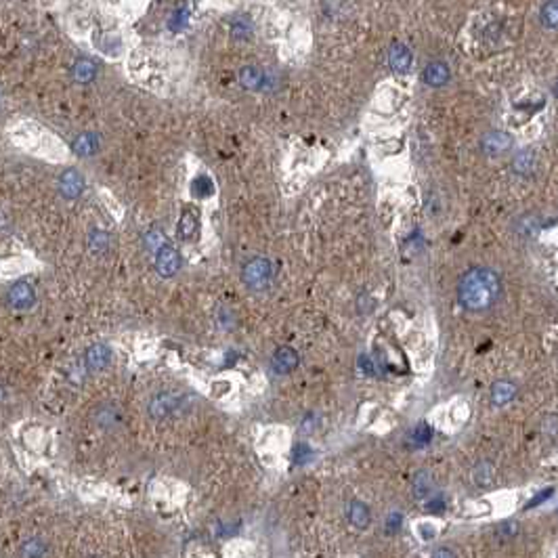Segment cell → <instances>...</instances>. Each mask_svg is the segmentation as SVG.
Masks as SVG:
<instances>
[{
	"mask_svg": "<svg viewBox=\"0 0 558 558\" xmlns=\"http://www.w3.org/2000/svg\"><path fill=\"white\" fill-rule=\"evenodd\" d=\"M412 63H414V55H412L410 47L397 43V45H392L388 49V65H390L392 71L405 74V71H410Z\"/></svg>",
	"mask_w": 558,
	"mask_h": 558,
	"instance_id": "cell-12",
	"label": "cell"
},
{
	"mask_svg": "<svg viewBox=\"0 0 558 558\" xmlns=\"http://www.w3.org/2000/svg\"><path fill=\"white\" fill-rule=\"evenodd\" d=\"M181 397L175 392H159L155 394L149 401V416L153 420H164L170 414H175V410H179Z\"/></svg>",
	"mask_w": 558,
	"mask_h": 558,
	"instance_id": "cell-5",
	"label": "cell"
},
{
	"mask_svg": "<svg viewBox=\"0 0 558 558\" xmlns=\"http://www.w3.org/2000/svg\"><path fill=\"white\" fill-rule=\"evenodd\" d=\"M155 269L162 277H175L181 267H183V258H181V252L172 246H162L157 252H155Z\"/></svg>",
	"mask_w": 558,
	"mask_h": 558,
	"instance_id": "cell-4",
	"label": "cell"
},
{
	"mask_svg": "<svg viewBox=\"0 0 558 558\" xmlns=\"http://www.w3.org/2000/svg\"><path fill=\"white\" fill-rule=\"evenodd\" d=\"M82 191H85V177L80 175V170L67 168L59 177V193L65 199H76V197L82 195Z\"/></svg>",
	"mask_w": 558,
	"mask_h": 558,
	"instance_id": "cell-7",
	"label": "cell"
},
{
	"mask_svg": "<svg viewBox=\"0 0 558 558\" xmlns=\"http://www.w3.org/2000/svg\"><path fill=\"white\" fill-rule=\"evenodd\" d=\"M500 294H502V279L493 269H487V267H474L466 271L458 286L460 304L472 313H483L491 309L498 302Z\"/></svg>",
	"mask_w": 558,
	"mask_h": 558,
	"instance_id": "cell-1",
	"label": "cell"
},
{
	"mask_svg": "<svg viewBox=\"0 0 558 558\" xmlns=\"http://www.w3.org/2000/svg\"><path fill=\"white\" fill-rule=\"evenodd\" d=\"M71 76L78 85H89L97 78V65L91 59H78L71 67Z\"/></svg>",
	"mask_w": 558,
	"mask_h": 558,
	"instance_id": "cell-16",
	"label": "cell"
},
{
	"mask_svg": "<svg viewBox=\"0 0 558 558\" xmlns=\"http://www.w3.org/2000/svg\"><path fill=\"white\" fill-rule=\"evenodd\" d=\"M518 231H521V235L523 237H535L537 235V231H539V225H537V219L535 216H525L523 219V223L516 227Z\"/></svg>",
	"mask_w": 558,
	"mask_h": 558,
	"instance_id": "cell-29",
	"label": "cell"
},
{
	"mask_svg": "<svg viewBox=\"0 0 558 558\" xmlns=\"http://www.w3.org/2000/svg\"><path fill=\"white\" fill-rule=\"evenodd\" d=\"M401 514L399 512H392L390 516H388V521H386V533H397L399 531V527H401Z\"/></svg>",
	"mask_w": 558,
	"mask_h": 558,
	"instance_id": "cell-32",
	"label": "cell"
},
{
	"mask_svg": "<svg viewBox=\"0 0 558 558\" xmlns=\"http://www.w3.org/2000/svg\"><path fill=\"white\" fill-rule=\"evenodd\" d=\"M298 353L292 348V346H279L277 350H275V355H273V361H271V366H273V370H275V374H279V376H286V374H290V372H294L296 368H298Z\"/></svg>",
	"mask_w": 558,
	"mask_h": 558,
	"instance_id": "cell-9",
	"label": "cell"
},
{
	"mask_svg": "<svg viewBox=\"0 0 558 558\" xmlns=\"http://www.w3.org/2000/svg\"><path fill=\"white\" fill-rule=\"evenodd\" d=\"M93 422L101 430H111V428L120 426V422H122V412H120V408L113 405V403H103V405L95 408Z\"/></svg>",
	"mask_w": 558,
	"mask_h": 558,
	"instance_id": "cell-10",
	"label": "cell"
},
{
	"mask_svg": "<svg viewBox=\"0 0 558 558\" xmlns=\"http://www.w3.org/2000/svg\"><path fill=\"white\" fill-rule=\"evenodd\" d=\"M109 361H111V350L103 342L93 344L85 355V364H87L89 372H101L109 366Z\"/></svg>",
	"mask_w": 558,
	"mask_h": 558,
	"instance_id": "cell-11",
	"label": "cell"
},
{
	"mask_svg": "<svg viewBox=\"0 0 558 558\" xmlns=\"http://www.w3.org/2000/svg\"><path fill=\"white\" fill-rule=\"evenodd\" d=\"M19 554L21 556H45L47 554V548H45V544L40 542V539H30V542H25L21 546Z\"/></svg>",
	"mask_w": 558,
	"mask_h": 558,
	"instance_id": "cell-27",
	"label": "cell"
},
{
	"mask_svg": "<svg viewBox=\"0 0 558 558\" xmlns=\"http://www.w3.org/2000/svg\"><path fill=\"white\" fill-rule=\"evenodd\" d=\"M187 23V11L185 9H181V11H177L175 15H172V19H170V30H179V27H183Z\"/></svg>",
	"mask_w": 558,
	"mask_h": 558,
	"instance_id": "cell-33",
	"label": "cell"
},
{
	"mask_svg": "<svg viewBox=\"0 0 558 558\" xmlns=\"http://www.w3.org/2000/svg\"><path fill=\"white\" fill-rule=\"evenodd\" d=\"M426 508L430 510V512H441V510H445V502H443V498H426Z\"/></svg>",
	"mask_w": 558,
	"mask_h": 558,
	"instance_id": "cell-34",
	"label": "cell"
},
{
	"mask_svg": "<svg viewBox=\"0 0 558 558\" xmlns=\"http://www.w3.org/2000/svg\"><path fill=\"white\" fill-rule=\"evenodd\" d=\"M412 489H414L416 500H426V498L432 493V489H434L432 476H430L426 470H420V472L414 476V481H412Z\"/></svg>",
	"mask_w": 558,
	"mask_h": 558,
	"instance_id": "cell-18",
	"label": "cell"
},
{
	"mask_svg": "<svg viewBox=\"0 0 558 558\" xmlns=\"http://www.w3.org/2000/svg\"><path fill=\"white\" fill-rule=\"evenodd\" d=\"M271 275H273V265H271L269 258H263V256H256V258L248 260L244 265V271H242L246 286L250 290H254V292H260L271 284Z\"/></svg>",
	"mask_w": 558,
	"mask_h": 558,
	"instance_id": "cell-2",
	"label": "cell"
},
{
	"mask_svg": "<svg viewBox=\"0 0 558 558\" xmlns=\"http://www.w3.org/2000/svg\"><path fill=\"white\" fill-rule=\"evenodd\" d=\"M514 394H516V386H514L512 382L500 380V382H495L493 388H491V401H493V405L502 408V405H506V403L512 401Z\"/></svg>",
	"mask_w": 558,
	"mask_h": 558,
	"instance_id": "cell-17",
	"label": "cell"
},
{
	"mask_svg": "<svg viewBox=\"0 0 558 558\" xmlns=\"http://www.w3.org/2000/svg\"><path fill=\"white\" fill-rule=\"evenodd\" d=\"M434 556H454V552L451 550H436Z\"/></svg>",
	"mask_w": 558,
	"mask_h": 558,
	"instance_id": "cell-36",
	"label": "cell"
},
{
	"mask_svg": "<svg viewBox=\"0 0 558 558\" xmlns=\"http://www.w3.org/2000/svg\"><path fill=\"white\" fill-rule=\"evenodd\" d=\"M430 438H432V428L428 424H418L414 426V430L410 432V441L414 447H424L430 443Z\"/></svg>",
	"mask_w": 558,
	"mask_h": 558,
	"instance_id": "cell-20",
	"label": "cell"
},
{
	"mask_svg": "<svg viewBox=\"0 0 558 558\" xmlns=\"http://www.w3.org/2000/svg\"><path fill=\"white\" fill-rule=\"evenodd\" d=\"M357 370L361 372L364 376H374L376 374V366L372 364V359L368 355H361L357 359Z\"/></svg>",
	"mask_w": 558,
	"mask_h": 558,
	"instance_id": "cell-31",
	"label": "cell"
},
{
	"mask_svg": "<svg viewBox=\"0 0 558 558\" xmlns=\"http://www.w3.org/2000/svg\"><path fill=\"white\" fill-rule=\"evenodd\" d=\"M143 242H145V248L151 250V252H157L162 246H166V235L159 231V229H149L145 235H143Z\"/></svg>",
	"mask_w": 558,
	"mask_h": 558,
	"instance_id": "cell-22",
	"label": "cell"
},
{
	"mask_svg": "<svg viewBox=\"0 0 558 558\" xmlns=\"http://www.w3.org/2000/svg\"><path fill=\"white\" fill-rule=\"evenodd\" d=\"M493 470H491V466L487 464V462H483V464H478L476 466V470H474V481L478 483V485H491V481H493Z\"/></svg>",
	"mask_w": 558,
	"mask_h": 558,
	"instance_id": "cell-28",
	"label": "cell"
},
{
	"mask_svg": "<svg viewBox=\"0 0 558 558\" xmlns=\"http://www.w3.org/2000/svg\"><path fill=\"white\" fill-rule=\"evenodd\" d=\"M197 225H199L197 214L191 212V210H185L183 216H181V227H179L181 237H183V239H193V237L197 235Z\"/></svg>",
	"mask_w": 558,
	"mask_h": 558,
	"instance_id": "cell-19",
	"label": "cell"
},
{
	"mask_svg": "<svg viewBox=\"0 0 558 558\" xmlns=\"http://www.w3.org/2000/svg\"><path fill=\"white\" fill-rule=\"evenodd\" d=\"M451 71L445 61H432L424 69V82L432 89H441L449 82Z\"/></svg>",
	"mask_w": 558,
	"mask_h": 558,
	"instance_id": "cell-13",
	"label": "cell"
},
{
	"mask_svg": "<svg viewBox=\"0 0 558 558\" xmlns=\"http://www.w3.org/2000/svg\"><path fill=\"white\" fill-rule=\"evenodd\" d=\"M7 304L13 311H30L36 304V288L27 282H15L7 292Z\"/></svg>",
	"mask_w": 558,
	"mask_h": 558,
	"instance_id": "cell-3",
	"label": "cell"
},
{
	"mask_svg": "<svg viewBox=\"0 0 558 558\" xmlns=\"http://www.w3.org/2000/svg\"><path fill=\"white\" fill-rule=\"evenodd\" d=\"M550 493H552V489H548L546 493L537 495V498H535V500H533V502L529 504V508H531V506H537V504H539V502H544V500H548V498H550Z\"/></svg>",
	"mask_w": 558,
	"mask_h": 558,
	"instance_id": "cell-35",
	"label": "cell"
},
{
	"mask_svg": "<svg viewBox=\"0 0 558 558\" xmlns=\"http://www.w3.org/2000/svg\"><path fill=\"white\" fill-rule=\"evenodd\" d=\"M269 74L256 65H246L239 69V85L248 91H265L269 87Z\"/></svg>",
	"mask_w": 558,
	"mask_h": 558,
	"instance_id": "cell-8",
	"label": "cell"
},
{
	"mask_svg": "<svg viewBox=\"0 0 558 558\" xmlns=\"http://www.w3.org/2000/svg\"><path fill=\"white\" fill-rule=\"evenodd\" d=\"M89 248L95 252V254H103V252H107V248H109V235L105 233V231H93L91 235H89Z\"/></svg>",
	"mask_w": 558,
	"mask_h": 558,
	"instance_id": "cell-24",
	"label": "cell"
},
{
	"mask_svg": "<svg viewBox=\"0 0 558 558\" xmlns=\"http://www.w3.org/2000/svg\"><path fill=\"white\" fill-rule=\"evenodd\" d=\"M191 189H193V193H195L197 197H208V195H212L214 185H212V181H210L208 177H204V175H202V177L193 179Z\"/></svg>",
	"mask_w": 558,
	"mask_h": 558,
	"instance_id": "cell-26",
	"label": "cell"
},
{
	"mask_svg": "<svg viewBox=\"0 0 558 558\" xmlns=\"http://www.w3.org/2000/svg\"><path fill=\"white\" fill-rule=\"evenodd\" d=\"M348 521L353 527L357 529H368L370 527V521H372V516H370V510L364 502H350L348 504Z\"/></svg>",
	"mask_w": 558,
	"mask_h": 558,
	"instance_id": "cell-15",
	"label": "cell"
},
{
	"mask_svg": "<svg viewBox=\"0 0 558 558\" xmlns=\"http://www.w3.org/2000/svg\"><path fill=\"white\" fill-rule=\"evenodd\" d=\"M533 164H535V157H533V151H521L516 157H514V170L518 175H529L533 170Z\"/></svg>",
	"mask_w": 558,
	"mask_h": 558,
	"instance_id": "cell-23",
	"label": "cell"
},
{
	"mask_svg": "<svg viewBox=\"0 0 558 558\" xmlns=\"http://www.w3.org/2000/svg\"><path fill=\"white\" fill-rule=\"evenodd\" d=\"M99 137L95 133H82V135H78L71 143V149L76 155L80 157H89V155H95L99 151Z\"/></svg>",
	"mask_w": 558,
	"mask_h": 558,
	"instance_id": "cell-14",
	"label": "cell"
},
{
	"mask_svg": "<svg viewBox=\"0 0 558 558\" xmlns=\"http://www.w3.org/2000/svg\"><path fill=\"white\" fill-rule=\"evenodd\" d=\"M231 34L239 40V38H250V34H252V21L246 17V15H242V17H237L233 23H231Z\"/></svg>",
	"mask_w": 558,
	"mask_h": 558,
	"instance_id": "cell-25",
	"label": "cell"
},
{
	"mask_svg": "<svg viewBox=\"0 0 558 558\" xmlns=\"http://www.w3.org/2000/svg\"><path fill=\"white\" fill-rule=\"evenodd\" d=\"M510 147H512V137L508 133H504V131H491L481 141V149L489 157H500V155L508 153Z\"/></svg>",
	"mask_w": 558,
	"mask_h": 558,
	"instance_id": "cell-6",
	"label": "cell"
},
{
	"mask_svg": "<svg viewBox=\"0 0 558 558\" xmlns=\"http://www.w3.org/2000/svg\"><path fill=\"white\" fill-rule=\"evenodd\" d=\"M539 21L544 23V27L548 30H554L556 23H558V11H556V0H548V3L542 5V11H539Z\"/></svg>",
	"mask_w": 558,
	"mask_h": 558,
	"instance_id": "cell-21",
	"label": "cell"
},
{
	"mask_svg": "<svg viewBox=\"0 0 558 558\" xmlns=\"http://www.w3.org/2000/svg\"><path fill=\"white\" fill-rule=\"evenodd\" d=\"M313 458V449L306 443H296L292 449V460L294 464H306Z\"/></svg>",
	"mask_w": 558,
	"mask_h": 558,
	"instance_id": "cell-30",
	"label": "cell"
}]
</instances>
